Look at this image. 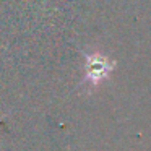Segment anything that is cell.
I'll list each match as a JSON object with an SVG mask.
<instances>
[{"label": "cell", "mask_w": 151, "mask_h": 151, "mask_svg": "<svg viewBox=\"0 0 151 151\" xmlns=\"http://www.w3.org/2000/svg\"><path fill=\"white\" fill-rule=\"evenodd\" d=\"M112 65H109L106 60L102 59H93L88 65V73H86V81L91 83L93 86L98 85L101 80H104L109 75Z\"/></svg>", "instance_id": "6da1fadb"}]
</instances>
